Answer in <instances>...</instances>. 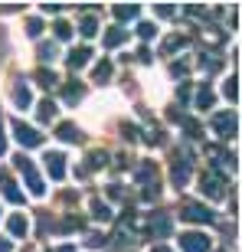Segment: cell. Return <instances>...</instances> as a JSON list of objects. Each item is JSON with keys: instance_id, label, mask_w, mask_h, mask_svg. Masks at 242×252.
Masks as SVG:
<instances>
[{"instance_id": "obj_13", "label": "cell", "mask_w": 242, "mask_h": 252, "mask_svg": "<svg viewBox=\"0 0 242 252\" xmlns=\"http://www.w3.org/2000/svg\"><path fill=\"white\" fill-rule=\"evenodd\" d=\"M186 174H190L186 160H183V164L177 160V164H174V184H177V187H183V184H186Z\"/></svg>"}, {"instance_id": "obj_5", "label": "cell", "mask_w": 242, "mask_h": 252, "mask_svg": "<svg viewBox=\"0 0 242 252\" xmlns=\"http://www.w3.org/2000/svg\"><path fill=\"white\" fill-rule=\"evenodd\" d=\"M46 170L53 180H62L65 177V154H59V151H46Z\"/></svg>"}, {"instance_id": "obj_22", "label": "cell", "mask_w": 242, "mask_h": 252, "mask_svg": "<svg viewBox=\"0 0 242 252\" xmlns=\"http://www.w3.org/2000/svg\"><path fill=\"white\" fill-rule=\"evenodd\" d=\"M82 98V85H69L65 89V102H79Z\"/></svg>"}, {"instance_id": "obj_4", "label": "cell", "mask_w": 242, "mask_h": 252, "mask_svg": "<svg viewBox=\"0 0 242 252\" xmlns=\"http://www.w3.org/2000/svg\"><path fill=\"white\" fill-rule=\"evenodd\" d=\"M213 128L219 138H236V115L233 112H219L213 118Z\"/></svg>"}, {"instance_id": "obj_17", "label": "cell", "mask_w": 242, "mask_h": 252, "mask_svg": "<svg viewBox=\"0 0 242 252\" xmlns=\"http://www.w3.org/2000/svg\"><path fill=\"white\" fill-rule=\"evenodd\" d=\"M39 59H43V63H53V59H56V46H53V43H43V46H39Z\"/></svg>"}, {"instance_id": "obj_12", "label": "cell", "mask_w": 242, "mask_h": 252, "mask_svg": "<svg viewBox=\"0 0 242 252\" xmlns=\"http://www.w3.org/2000/svg\"><path fill=\"white\" fill-rule=\"evenodd\" d=\"M56 115H59V105L56 102H49V98H46V102H39V122H53Z\"/></svg>"}, {"instance_id": "obj_24", "label": "cell", "mask_w": 242, "mask_h": 252, "mask_svg": "<svg viewBox=\"0 0 242 252\" xmlns=\"http://www.w3.org/2000/svg\"><path fill=\"white\" fill-rule=\"evenodd\" d=\"M56 36H59V39H69V36H72V27L59 20V23H56Z\"/></svg>"}, {"instance_id": "obj_29", "label": "cell", "mask_w": 242, "mask_h": 252, "mask_svg": "<svg viewBox=\"0 0 242 252\" xmlns=\"http://www.w3.org/2000/svg\"><path fill=\"white\" fill-rule=\"evenodd\" d=\"M0 252H10V243H7V239H0Z\"/></svg>"}, {"instance_id": "obj_10", "label": "cell", "mask_w": 242, "mask_h": 252, "mask_svg": "<svg viewBox=\"0 0 242 252\" xmlns=\"http://www.w3.org/2000/svg\"><path fill=\"white\" fill-rule=\"evenodd\" d=\"M89 56H92V49H89V46L72 49V53H69V65H72V69H82V65L89 63Z\"/></svg>"}, {"instance_id": "obj_21", "label": "cell", "mask_w": 242, "mask_h": 252, "mask_svg": "<svg viewBox=\"0 0 242 252\" xmlns=\"http://www.w3.org/2000/svg\"><path fill=\"white\" fill-rule=\"evenodd\" d=\"M36 79H39V85H46V89H49V85H56V75H53V72H46V69H39V72H36Z\"/></svg>"}, {"instance_id": "obj_26", "label": "cell", "mask_w": 242, "mask_h": 252, "mask_svg": "<svg viewBox=\"0 0 242 252\" xmlns=\"http://www.w3.org/2000/svg\"><path fill=\"white\" fill-rule=\"evenodd\" d=\"M138 33H141L144 39H151L154 33H157V27H154V23H141V27H138Z\"/></svg>"}, {"instance_id": "obj_18", "label": "cell", "mask_w": 242, "mask_h": 252, "mask_svg": "<svg viewBox=\"0 0 242 252\" xmlns=\"http://www.w3.org/2000/svg\"><path fill=\"white\" fill-rule=\"evenodd\" d=\"M95 30H98V20H95V17H85L82 20V36H95Z\"/></svg>"}, {"instance_id": "obj_1", "label": "cell", "mask_w": 242, "mask_h": 252, "mask_svg": "<svg viewBox=\"0 0 242 252\" xmlns=\"http://www.w3.org/2000/svg\"><path fill=\"white\" fill-rule=\"evenodd\" d=\"M17 167H20V174L27 177V184H30V193H33V196H43V193H46V187H43V180L36 177V170H33L30 158H23V154H20V158H17Z\"/></svg>"}, {"instance_id": "obj_6", "label": "cell", "mask_w": 242, "mask_h": 252, "mask_svg": "<svg viewBox=\"0 0 242 252\" xmlns=\"http://www.w3.org/2000/svg\"><path fill=\"white\" fill-rule=\"evenodd\" d=\"M180 249L183 252H206L210 249V239L203 233H183L180 236Z\"/></svg>"}, {"instance_id": "obj_25", "label": "cell", "mask_w": 242, "mask_h": 252, "mask_svg": "<svg viewBox=\"0 0 242 252\" xmlns=\"http://www.w3.org/2000/svg\"><path fill=\"white\" fill-rule=\"evenodd\" d=\"M27 33L30 36H39V33H43V23H39V20H27Z\"/></svg>"}, {"instance_id": "obj_7", "label": "cell", "mask_w": 242, "mask_h": 252, "mask_svg": "<svg viewBox=\"0 0 242 252\" xmlns=\"http://www.w3.org/2000/svg\"><path fill=\"white\" fill-rule=\"evenodd\" d=\"M10 98H13V105H17V108H30V102H33V95H30V85L23 82V79H20V82L13 85Z\"/></svg>"}, {"instance_id": "obj_15", "label": "cell", "mask_w": 242, "mask_h": 252, "mask_svg": "<svg viewBox=\"0 0 242 252\" xmlns=\"http://www.w3.org/2000/svg\"><path fill=\"white\" fill-rule=\"evenodd\" d=\"M210 105H213V92H210V89H200V95H196V108H210Z\"/></svg>"}, {"instance_id": "obj_3", "label": "cell", "mask_w": 242, "mask_h": 252, "mask_svg": "<svg viewBox=\"0 0 242 252\" xmlns=\"http://www.w3.org/2000/svg\"><path fill=\"white\" fill-rule=\"evenodd\" d=\"M180 216L190 220V223H210V220H213V213L200 203H180Z\"/></svg>"}, {"instance_id": "obj_27", "label": "cell", "mask_w": 242, "mask_h": 252, "mask_svg": "<svg viewBox=\"0 0 242 252\" xmlns=\"http://www.w3.org/2000/svg\"><path fill=\"white\" fill-rule=\"evenodd\" d=\"M92 210H95V220H108V206L105 203H92Z\"/></svg>"}, {"instance_id": "obj_2", "label": "cell", "mask_w": 242, "mask_h": 252, "mask_svg": "<svg viewBox=\"0 0 242 252\" xmlns=\"http://www.w3.org/2000/svg\"><path fill=\"white\" fill-rule=\"evenodd\" d=\"M13 134H17V141L23 148H39L43 144V134L36 128H30V125H23V122H13Z\"/></svg>"}, {"instance_id": "obj_28", "label": "cell", "mask_w": 242, "mask_h": 252, "mask_svg": "<svg viewBox=\"0 0 242 252\" xmlns=\"http://www.w3.org/2000/svg\"><path fill=\"white\" fill-rule=\"evenodd\" d=\"M7 151V138H3V122H0V154Z\"/></svg>"}, {"instance_id": "obj_23", "label": "cell", "mask_w": 242, "mask_h": 252, "mask_svg": "<svg viewBox=\"0 0 242 252\" xmlns=\"http://www.w3.org/2000/svg\"><path fill=\"white\" fill-rule=\"evenodd\" d=\"M223 95L229 98V102H236V75H233V79H226V85H223Z\"/></svg>"}, {"instance_id": "obj_9", "label": "cell", "mask_w": 242, "mask_h": 252, "mask_svg": "<svg viewBox=\"0 0 242 252\" xmlns=\"http://www.w3.org/2000/svg\"><path fill=\"white\" fill-rule=\"evenodd\" d=\"M0 190H3V196H7V200H13V203H23V193L17 190V184H13L7 174H0Z\"/></svg>"}, {"instance_id": "obj_14", "label": "cell", "mask_w": 242, "mask_h": 252, "mask_svg": "<svg viewBox=\"0 0 242 252\" xmlns=\"http://www.w3.org/2000/svg\"><path fill=\"white\" fill-rule=\"evenodd\" d=\"M10 233H13V236H27V220H23L20 213L10 220Z\"/></svg>"}, {"instance_id": "obj_19", "label": "cell", "mask_w": 242, "mask_h": 252, "mask_svg": "<svg viewBox=\"0 0 242 252\" xmlns=\"http://www.w3.org/2000/svg\"><path fill=\"white\" fill-rule=\"evenodd\" d=\"M112 75V63H102V65H95V82H105Z\"/></svg>"}, {"instance_id": "obj_11", "label": "cell", "mask_w": 242, "mask_h": 252, "mask_svg": "<svg viewBox=\"0 0 242 252\" xmlns=\"http://www.w3.org/2000/svg\"><path fill=\"white\" fill-rule=\"evenodd\" d=\"M56 138L59 141H79V128H75L72 122H65V125H59V128H56Z\"/></svg>"}, {"instance_id": "obj_30", "label": "cell", "mask_w": 242, "mask_h": 252, "mask_svg": "<svg viewBox=\"0 0 242 252\" xmlns=\"http://www.w3.org/2000/svg\"><path fill=\"white\" fill-rule=\"evenodd\" d=\"M151 252H170V249H164V246H157V249H151Z\"/></svg>"}, {"instance_id": "obj_16", "label": "cell", "mask_w": 242, "mask_h": 252, "mask_svg": "<svg viewBox=\"0 0 242 252\" xmlns=\"http://www.w3.org/2000/svg\"><path fill=\"white\" fill-rule=\"evenodd\" d=\"M121 39H124V30H121V27H112V33L105 36V46H118Z\"/></svg>"}, {"instance_id": "obj_8", "label": "cell", "mask_w": 242, "mask_h": 252, "mask_svg": "<svg viewBox=\"0 0 242 252\" xmlns=\"http://www.w3.org/2000/svg\"><path fill=\"white\" fill-rule=\"evenodd\" d=\"M200 190H203V193H210V196H223V180L210 170V174H203V177H200Z\"/></svg>"}, {"instance_id": "obj_20", "label": "cell", "mask_w": 242, "mask_h": 252, "mask_svg": "<svg viewBox=\"0 0 242 252\" xmlns=\"http://www.w3.org/2000/svg\"><path fill=\"white\" fill-rule=\"evenodd\" d=\"M115 13H118L121 20H131V17H138V7L131 3V7H115Z\"/></svg>"}]
</instances>
